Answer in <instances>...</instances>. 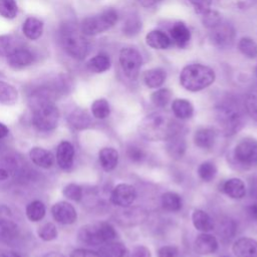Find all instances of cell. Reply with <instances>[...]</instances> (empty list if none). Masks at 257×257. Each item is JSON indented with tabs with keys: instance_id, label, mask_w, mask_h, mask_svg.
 I'll list each match as a JSON object with an SVG mask.
<instances>
[{
	"instance_id": "cell-1",
	"label": "cell",
	"mask_w": 257,
	"mask_h": 257,
	"mask_svg": "<svg viewBox=\"0 0 257 257\" xmlns=\"http://www.w3.org/2000/svg\"><path fill=\"white\" fill-rule=\"evenodd\" d=\"M139 133L143 138L152 142L168 141L180 133V124L170 113L155 111L141 121Z\"/></svg>"
},
{
	"instance_id": "cell-2",
	"label": "cell",
	"mask_w": 257,
	"mask_h": 257,
	"mask_svg": "<svg viewBox=\"0 0 257 257\" xmlns=\"http://www.w3.org/2000/svg\"><path fill=\"white\" fill-rule=\"evenodd\" d=\"M214 80V70L207 65L199 63L185 66L180 74V82L182 86L190 91L202 90L211 85Z\"/></svg>"
},
{
	"instance_id": "cell-3",
	"label": "cell",
	"mask_w": 257,
	"mask_h": 257,
	"mask_svg": "<svg viewBox=\"0 0 257 257\" xmlns=\"http://www.w3.org/2000/svg\"><path fill=\"white\" fill-rule=\"evenodd\" d=\"M61 45L65 52L76 60L83 59L88 51V44L83 33L73 24H64L59 32Z\"/></svg>"
},
{
	"instance_id": "cell-4",
	"label": "cell",
	"mask_w": 257,
	"mask_h": 257,
	"mask_svg": "<svg viewBox=\"0 0 257 257\" xmlns=\"http://www.w3.org/2000/svg\"><path fill=\"white\" fill-rule=\"evenodd\" d=\"M216 127L224 136L234 135L242 124V114L233 103H223L215 110Z\"/></svg>"
},
{
	"instance_id": "cell-5",
	"label": "cell",
	"mask_w": 257,
	"mask_h": 257,
	"mask_svg": "<svg viewBox=\"0 0 257 257\" xmlns=\"http://www.w3.org/2000/svg\"><path fill=\"white\" fill-rule=\"evenodd\" d=\"M78 239L81 243L96 246L113 241L116 237L114 228L106 222H98L82 226L78 231Z\"/></svg>"
},
{
	"instance_id": "cell-6",
	"label": "cell",
	"mask_w": 257,
	"mask_h": 257,
	"mask_svg": "<svg viewBox=\"0 0 257 257\" xmlns=\"http://www.w3.org/2000/svg\"><path fill=\"white\" fill-rule=\"evenodd\" d=\"M36 100L32 116L34 126L43 132L55 128L59 119V111L56 105L49 99L36 98Z\"/></svg>"
},
{
	"instance_id": "cell-7",
	"label": "cell",
	"mask_w": 257,
	"mask_h": 257,
	"mask_svg": "<svg viewBox=\"0 0 257 257\" xmlns=\"http://www.w3.org/2000/svg\"><path fill=\"white\" fill-rule=\"evenodd\" d=\"M117 21L114 9H106L99 14L86 17L80 24V31L84 35L93 36L111 28Z\"/></svg>"
},
{
	"instance_id": "cell-8",
	"label": "cell",
	"mask_w": 257,
	"mask_h": 257,
	"mask_svg": "<svg viewBox=\"0 0 257 257\" xmlns=\"http://www.w3.org/2000/svg\"><path fill=\"white\" fill-rule=\"evenodd\" d=\"M143 58L141 53L133 47H124L119 52V64L123 73L132 80H135L142 67Z\"/></svg>"
},
{
	"instance_id": "cell-9",
	"label": "cell",
	"mask_w": 257,
	"mask_h": 257,
	"mask_svg": "<svg viewBox=\"0 0 257 257\" xmlns=\"http://www.w3.org/2000/svg\"><path fill=\"white\" fill-rule=\"evenodd\" d=\"M209 29V38L214 46L223 49L228 48L233 44L235 38V30L231 24L220 20L217 24Z\"/></svg>"
},
{
	"instance_id": "cell-10",
	"label": "cell",
	"mask_w": 257,
	"mask_h": 257,
	"mask_svg": "<svg viewBox=\"0 0 257 257\" xmlns=\"http://www.w3.org/2000/svg\"><path fill=\"white\" fill-rule=\"evenodd\" d=\"M235 160L244 166L257 164V141L254 139H244L240 141L234 149Z\"/></svg>"
},
{
	"instance_id": "cell-11",
	"label": "cell",
	"mask_w": 257,
	"mask_h": 257,
	"mask_svg": "<svg viewBox=\"0 0 257 257\" xmlns=\"http://www.w3.org/2000/svg\"><path fill=\"white\" fill-rule=\"evenodd\" d=\"M51 213L54 220L63 225L72 224L76 221L77 218L74 207L66 201H60L55 203L51 208Z\"/></svg>"
},
{
	"instance_id": "cell-12",
	"label": "cell",
	"mask_w": 257,
	"mask_h": 257,
	"mask_svg": "<svg viewBox=\"0 0 257 257\" xmlns=\"http://www.w3.org/2000/svg\"><path fill=\"white\" fill-rule=\"evenodd\" d=\"M137 196L136 189L127 184H119L111 192V202L119 207H128L135 201Z\"/></svg>"
},
{
	"instance_id": "cell-13",
	"label": "cell",
	"mask_w": 257,
	"mask_h": 257,
	"mask_svg": "<svg viewBox=\"0 0 257 257\" xmlns=\"http://www.w3.org/2000/svg\"><path fill=\"white\" fill-rule=\"evenodd\" d=\"M7 61L12 68L20 69L33 62V55L28 49L17 47L7 55Z\"/></svg>"
},
{
	"instance_id": "cell-14",
	"label": "cell",
	"mask_w": 257,
	"mask_h": 257,
	"mask_svg": "<svg viewBox=\"0 0 257 257\" xmlns=\"http://www.w3.org/2000/svg\"><path fill=\"white\" fill-rule=\"evenodd\" d=\"M17 231V225L13 222L12 216L6 207L0 209V239L9 240Z\"/></svg>"
},
{
	"instance_id": "cell-15",
	"label": "cell",
	"mask_w": 257,
	"mask_h": 257,
	"mask_svg": "<svg viewBox=\"0 0 257 257\" xmlns=\"http://www.w3.org/2000/svg\"><path fill=\"white\" fill-rule=\"evenodd\" d=\"M74 159V148L69 142L63 141L57 147L56 161L58 166L63 170L71 168Z\"/></svg>"
},
{
	"instance_id": "cell-16",
	"label": "cell",
	"mask_w": 257,
	"mask_h": 257,
	"mask_svg": "<svg viewBox=\"0 0 257 257\" xmlns=\"http://www.w3.org/2000/svg\"><path fill=\"white\" fill-rule=\"evenodd\" d=\"M237 257H257V241L252 238H240L233 245Z\"/></svg>"
},
{
	"instance_id": "cell-17",
	"label": "cell",
	"mask_w": 257,
	"mask_h": 257,
	"mask_svg": "<svg viewBox=\"0 0 257 257\" xmlns=\"http://www.w3.org/2000/svg\"><path fill=\"white\" fill-rule=\"evenodd\" d=\"M29 157L36 166L43 169H49L54 164V156L52 153L42 148L35 147L31 149L29 152Z\"/></svg>"
},
{
	"instance_id": "cell-18",
	"label": "cell",
	"mask_w": 257,
	"mask_h": 257,
	"mask_svg": "<svg viewBox=\"0 0 257 257\" xmlns=\"http://www.w3.org/2000/svg\"><path fill=\"white\" fill-rule=\"evenodd\" d=\"M218 248V242L216 238L210 234L203 233L195 240V250L202 255H208L214 253Z\"/></svg>"
},
{
	"instance_id": "cell-19",
	"label": "cell",
	"mask_w": 257,
	"mask_h": 257,
	"mask_svg": "<svg viewBox=\"0 0 257 257\" xmlns=\"http://www.w3.org/2000/svg\"><path fill=\"white\" fill-rule=\"evenodd\" d=\"M147 44L154 49H167L171 46V38L162 30H152L146 35Z\"/></svg>"
},
{
	"instance_id": "cell-20",
	"label": "cell",
	"mask_w": 257,
	"mask_h": 257,
	"mask_svg": "<svg viewBox=\"0 0 257 257\" xmlns=\"http://www.w3.org/2000/svg\"><path fill=\"white\" fill-rule=\"evenodd\" d=\"M170 35L171 40L179 47H185L191 39L190 30L183 22L175 23L170 29Z\"/></svg>"
},
{
	"instance_id": "cell-21",
	"label": "cell",
	"mask_w": 257,
	"mask_h": 257,
	"mask_svg": "<svg viewBox=\"0 0 257 257\" xmlns=\"http://www.w3.org/2000/svg\"><path fill=\"white\" fill-rule=\"evenodd\" d=\"M222 191L232 199H242L246 194L245 184L237 178L227 180L222 185Z\"/></svg>"
},
{
	"instance_id": "cell-22",
	"label": "cell",
	"mask_w": 257,
	"mask_h": 257,
	"mask_svg": "<svg viewBox=\"0 0 257 257\" xmlns=\"http://www.w3.org/2000/svg\"><path fill=\"white\" fill-rule=\"evenodd\" d=\"M22 31L28 39H38L43 32V23L35 17H28L23 23Z\"/></svg>"
},
{
	"instance_id": "cell-23",
	"label": "cell",
	"mask_w": 257,
	"mask_h": 257,
	"mask_svg": "<svg viewBox=\"0 0 257 257\" xmlns=\"http://www.w3.org/2000/svg\"><path fill=\"white\" fill-rule=\"evenodd\" d=\"M99 163L104 171L113 170L118 162V153L113 148H103L98 154Z\"/></svg>"
},
{
	"instance_id": "cell-24",
	"label": "cell",
	"mask_w": 257,
	"mask_h": 257,
	"mask_svg": "<svg viewBox=\"0 0 257 257\" xmlns=\"http://www.w3.org/2000/svg\"><path fill=\"white\" fill-rule=\"evenodd\" d=\"M98 254L100 257H126L127 255L124 245L114 241L103 243L99 248Z\"/></svg>"
},
{
	"instance_id": "cell-25",
	"label": "cell",
	"mask_w": 257,
	"mask_h": 257,
	"mask_svg": "<svg viewBox=\"0 0 257 257\" xmlns=\"http://www.w3.org/2000/svg\"><path fill=\"white\" fill-rule=\"evenodd\" d=\"M143 79L148 87L158 88L164 83L166 79V71L162 68L149 69L144 73Z\"/></svg>"
},
{
	"instance_id": "cell-26",
	"label": "cell",
	"mask_w": 257,
	"mask_h": 257,
	"mask_svg": "<svg viewBox=\"0 0 257 257\" xmlns=\"http://www.w3.org/2000/svg\"><path fill=\"white\" fill-rule=\"evenodd\" d=\"M192 220L195 228L203 233H207L214 228V223L211 217L202 210H195L192 215Z\"/></svg>"
},
{
	"instance_id": "cell-27",
	"label": "cell",
	"mask_w": 257,
	"mask_h": 257,
	"mask_svg": "<svg viewBox=\"0 0 257 257\" xmlns=\"http://www.w3.org/2000/svg\"><path fill=\"white\" fill-rule=\"evenodd\" d=\"M194 142L201 149H210L215 143V132L211 128H200L195 133Z\"/></svg>"
},
{
	"instance_id": "cell-28",
	"label": "cell",
	"mask_w": 257,
	"mask_h": 257,
	"mask_svg": "<svg viewBox=\"0 0 257 257\" xmlns=\"http://www.w3.org/2000/svg\"><path fill=\"white\" fill-rule=\"evenodd\" d=\"M110 67V59L108 55L99 53L91 57L87 62V68L95 73H101L106 71Z\"/></svg>"
},
{
	"instance_id": "cell-29",
	"label": "cell",
	"mask_w": 257,
	"mask_h": 257,
	"mask_svg": "<svg viewBox=\"0 0 257 257\" xmlns=\"http://www.w3.org/2000/svg\"><path fill=\"white\" fill-rule=\"evenodd\" d=\"M172 110L173 113L175 114V116H177L178 118H188L191 117L194 111L193 105L192 103L187 100V99H183V98H178L175 99L172 103Z\"/></svg>"
},
{
	"instance_id": "cell-30",
	"label": "cell",
	"mask_w": 257,
	"mask_h": 257,
	"mask_svg": "<svg viewBox=\"0 0 257 257\" xmlns=\"http://www.w3.org/2000/svg\"><path fill=\"white\" fill-rule=\"evenodd\" d=\"M18 99L17 89L4 81H0V103L5 105H12Z\"/></svg>"
},
{
	"instance_id": "cell-31",
	"label": "cell",
	"mask_w": 257,
	"mask_h": 257,
	"mask_svg": "<svg viewBox=\"0 0 257 257\" xmlns=\"http://www.w3.org/2000/svg\"><path fill=\"white\" fill-rule=\"evenodd\" d=\"M68 121L71 126L77 128V130H82L89 125L90 117L85 110L77 108L70 112V114L68 116Z\"/></svg>"
},
{
	"instance_id": "cell-32",
	"label": "cell",
	"mask_w": 257,
	"mask_h": 257,
	"mask_svg": "<svg viewBox=\"0 0 257 257\" xmlns=\"http://www.w3.org/2000/svg\"><path fill=\"white\" fill-rule=\"evenodd\" d=\"M168 141V152L170 156L175 159L182 158L186 150V142L184 138L180 137L179 134H177Z\"/></svg>"
},
{
	"instance_id": "cell-33",
	"label": "cell",
	"mask_w": 257,
	"mask_h": 257,
	"mask_svg": "<svg viewBox=\"0 0 257 257\" xmlns=\"http://www.w3.org/2000/svg\"><path fill=\"white\" fill-rule=\"evenodd\" d=\"M162 206L169 212H176L182 208V198L174 192H167L162 196Z\"/></svg>"
},
{
	"instance_id": "cell-34",
	"label": "cell",
	"mask_w": 257,
	"mask_h": 257,
	"mask_svg": "<svg viewBox=\"0 0 257 257\" xmlns=\"http://www.w3.org/2000/svg\"><path fill=\"white\" fill-rule=\"evenodd\" d=\"M45 215V206L41 201L35 200L29 203L26 207V216L32 222H38Z\"/></svg>"
},
{
	"instance_id": "cell-35",
	"label": "cell",
	"mask_w": 257,
	"mask_h": 257,
	"mask_svg": "<svg viewBox=\"0 0 257 257\" xmlns=\"http://www.w3.org/2000/svg\"><path fill=\"white\" fill-rule=\"evenodd\" d=\"M238 48L240 52L248 58H255L257 56V44L249 37L241 38L238 42Z\"/></svg>"
},
{
	"instance_id": "cell-36",
	"label": "cell",
	"mask_w": 257,
	"mask_h": 257,
	"mask_svg": "<svg viewBox=\"0 0 257 257\" xmlns=\"http://www.w3.org/2000/svg\"><path fill=\"white\" fill-rule=\"evenodd\" d=\"M122 216L125 218L124 223L126 225H136L146 219L147 213L141 208H133L122 212Z\"/></svg>"
},
{
	"instance_id": "cell-37",
	"label": "cell",
	"mask_w": 257,
	"mask_h": 257,
	"mask_svg": "<svg viewBox=\"0 0 257 257\" xmlns=\"http://www.w3.org/2000/svg\"><path fill=\"white\" fill-rule=\"evenodd\" d=\"M91 112L96 118H99V119L107 117L110 112V108L107 100L104 98H99L94 100L91 104Z\"/></svg>"
},
{
	"instance_id": "cell-38",
	"label": "cell",
	"mask_w": 257,
	"mask_h": 257,
	"mask_svg": "<svg viewBox=\"0 0 257 257\" xmlns=\"http://www.w3.org/2000/svg\"><path fill=\"white\" fill-rule=\"evenodd\" d=\"M172 97V91L168 88H160L152 93L151 100L158 107H164Z\"/></svg>"
},
{
	"instance_id": "cell-39",
	"label": "cell",
	"mask_w": 257,
	"mask_h": 257,
	"mask_svg": "<svg viewBox=\"0 0 257 257\" xmlns=\"http://www.w3.org/2000/svg\"><path fill=\"white\" fill-rule=\"evenodd\" d=\"M256 0H218L220 6L226 9L244 10L252 7Z\"/></svg>"
},
{
	"instance_id": "cell-40",
	"label": "cell",
	"mask_w": 257,
	"mask_h": 257,
	"mask_svg": "<svg viewBox=\"0 0 257 257\" xmlns=\"http://www.w3.org/2000/svg\"><path fill=\"white\" fill-rule=\"evenodd\" d=\"M216 173H217L216 166L211 162H204L198 168L199 177L205 182L212 181L215 178Z\"/></svg>"
},
{
	"instance_id": "cell-41",
	"label": "cell",
	"mask_w": 257,
	"mask_h": 257,
	"mask_svg": "<svg viewBox=\"0 0 257 257\" xmlns=\"http://www.w3.org/2000/svg\"><path fill=\"white\" fill-rule=\"evenodd\" d=\"M17 14V4L15 0H0V15L4 18L13 19Z\"/></svg>"
},
{
	"instance_id": "cell-42",
	"label": "cell",
	"mask_w": 257,
	"mask_h": 257,
	"mask_svg": "<svg viewBox=\"0 0 257 257\" xmlns=\"http://www.w3.org/2000/svg\"><path fill=\"white\" fill-rule=\"evenodd\" d=\"M246 109L249 115L257 121V84L250 90L247 95Z\"/></svg>"
},
{
	"instance_id": "cell-43",
	"label": "cell",
	"mask_w": 257,
	"mask_h": 257,
	"mask_svg": "<svg viewBox=\"0 0 257 257\" xmlns=\"http://www.w3.org/2000/svg\"><path fill=\"white\" fill-rule=\"evenodd\" d=\"M38 236L43 241H51L57 237V230L53 223H45L38 229Z\"/></svg>"
},
{
	"instance_id": "cell-44",
	"label": "cell",
	"mask_w": 257,
	"mask_h": 257,
	"mask_svg": "<svg viewBox=\"0 0 257 257\" xmlns=\"http://www.w3.org/2000/svg\"><path fill=\"white\" fill-rule=\"evenodd\" d=\"M15 48V39L11 35H0V56H7Z\"/></svg>"
},
{
	"instance_id": "cell-45",
	"label": "cell",
	"mask_w": 257,
	"mask_h": 257,
	"mask_svg": "<svg viewBox=\"0 0 257 257\" xmlns=\"http://www.w3.org/2000/svg\"><path fill=\"white\" fill-rule=\"evenodd\" d=\"M63 194L67 199H70L72 201H80L82 197V191L81 188L76 184H68L63 188Z\"/></svg>"
},
{
	"instance_id": "cell-46",
	"label": "cell",
	"mask_w": 257,
	"mask_h": 257,
	"mask_svg": "<svg viewBox=\"0 0 257 257\" xmlns=\"http://www.w3.org/2000/svg\"><path fill=\"white\" fill-rule=\"evenodd\" d=\"M203 17V23L206 27L211 28L212 26H214L215 24H217L221 18H220V14L215 11V10H208L207 12H205L204 14H202Z\"/></svg>"
},
{
	"instance_id": "cell-47",
	"label": "cell",
	"mask_w": 257,
	"mask_h": 257,
	"mask_svg": "<svg viewBox=\"0 0 257 257\" xmlns=\"http://www.w3.org/2000/svg\"><path fill=\"white\" fill-rule=\"evenodd\" d=\"M198 14H204L211 8L212 0H188Z\"/></svg>"
},
{
	"instance_id": "cell-48",
	"label": "cell",
	"mask_w": 257,
	"mask_h": 257,
	"mask_svg": "<svg viewBox=\"0 0 257 257\" xmlns=\"http://www.w3.org/2000/svg\"><path fill=\"white\" fill-rule=\"evenodd\" d=\"M235 224L231 220H226L221 226L219 234L223 236V238H231L235 233Z\"/></svg>"
},
{
	"instance_id": "cell-49",
	"label": "cell",
	"mask_w": 257,
	"mask_h": 257,
	"mask_svg": "<svg viewBox=\"0 0 257 257\" xmlns=\"http://www.w3.org/2000/svg\"><path fill=\"white\" fill-rule=\"evenodd\" d=\"M145 152L138 147H130L127 150V157L132 162L140 163L145 159Z\"/></svg>"
},
{
	"instance_id": "cell-50",
	"label": "cell",
	"mask_w": 257,
	"mask_h": 257,
	"mask_svg": "<svg viewBox=\"0 0 257 257\" xmlns=\"http://www.w3.org/2000/svg\"><path fill=\"white\" fill-rule=\"evenodd\" d=\"M178 249L175 246H164L158 251V257H178Z\"/></svg>"
},
{
	"instance_id": "cell-51",
	"label": "cell",
	"mask_w": 257,
	"mask_h": 257,
	"mask_svg": "<svg viewBox=\"0 0 257 257\" xmlns=\"http://www.w3.org/2000/svg\"><path fill=\"white\" fill-rule=\"evenodd\" d=\"M141 27H142V24H141L140 21H136V20L132 19V20H130V21L126 22L123 31H124L125 34L133 35V34L138 33V31L140 30Z\"/></svg>"
},
{
	"instance_id": "cell-52",
	"label": "cell",
	"mask_w": 257,
	"mask_h": 257,
	"mask_svg": "<svg viewBox=\"0 0 257 257\" xmlns=\"http://www.w3.org/2000/svg\"><path fill=\"white\" fill-rule=\"evenodd\" d=\"M131 257H151V252L147 247L139 245L133 249Z\"/></svg>"
},
{
	"instance_id": "cell-53",
	"label": "cell",
	"mask_w": 257,
	"mask_h": 257,
	"mask_svg": "<svg viewBox=\"0 0 257 257\" xmlns=\"http://www.w3.org/2000/svg\"><path fill=\"white\" fill-rule=\"evenodd\" d=\"M70 257H100V255L91 250L76 249L71 253Z\"/></svg>"
},
{
	"instance_id": "cell-54",
	"label": "cell",
	"mask_w": 257,
	"mask_h": 257,
	"mask_svg": "<svg viewBox=\"0 0 257 257\" xmlns=\"http://www.w3.org/2000/svg\"><path fill=\"white\" fill-rule=\"evenodd\" d=\"M247 212H248L249 216H250L252 219H257V203L251 204V205L247 208Z\"/></svg>"
},
{
	"instance_id": "cell-55",
	"label": "cell",
	"mask_w": 257,
	"mask_h": 257,
	"mask_svg": "<svg viewBox=\"0 0 257 257\" xmlns=\"http://www.w3.org/2000/svg\"><path fill=\"white\" fill-rule=\"evenodd\" d=\"M162 0H139L140 4L143 6V7H152L154 5H156L157 3L161 2Z\"/></svg>"
},
{
	"instance_id": "cell-56",
	"label": "cell",
	"mask_w": 257,
	"mask_h": 257,
	"mask_svg": "<svg viewBox=\"0 0 257 257\" xmlns=\"http://www.w3.org/2000/svg\"><path fill=\"white\" fill-rule=\"evenodd\" d=\"M8 127L4 123L0 122V139L5 138L8 135Z\"/></svg>"
},
{
	"instance_id": "cell-57",
	"label": "cell",
	"mask_w": 257,
	"mask_h": 257,
	"mask_svg": "<svg viewBox=\"0 0 257 257\" xmlns=\"http://www.w3.org/2000/svg\"><path fill=\"white\" fill-rule=\"evenodd\" d=\"M1 257H21V256L13 251H5L1 253Z\"/></svg>"
},
{
	"instance_id": "cell-58",
	"label": "cell",
	"mask_w": 257,
	"mask_h": 257,
	"mask_svg": "<svg viewBox=\"0 0 257 257\" xmlns=\"http://www.w3.org/2000/svg\"><path fill=\"white\" fill-rule=\"evenodd\" d=\"M8 172L5 170V169H3V168H0V180L2 181V180H6L7 178H8Z\"/></svg>"
},
{
	"instance_id": "cell-59",
	"label": "cell",
	"mask_w": 257,
	"mask_h": 257,
	"mask_svg": "<svg viewBox=\"0 0 257 257\" xmlns=\"http://www.w3.org/2000/svg\"><path fill=\"white\" fill-rule=\"evenodd\" d=\"M44 257H64L62 254L60 253H56V252H51V253H48L46 254Z\"/></svg>"
},
{
	"instance_id": "cell-60",
	"label": "cell",
	"mask_w": 257,
	"mask_h": 257,
	"mask_svg": "<svg viewBox=\"0 0 257 257\" xmlns=\"http://www.w3.org/2000/svg\"><path fill=\"white\" fill-rule=\"evenodd\" d=\"M256 75H257V66H256Z\"/></svg>"
},
{
	"instance_id": "cell-61",
	"label": "cell",
	"mask_w": 257,
	"mask_h": 257,
	"mask_svg": "<svg viewBox=\"0 0 257 257\" xmlns=\"http://www.w3.org/2000/svg\"><path fill=\"white\" fill-rule=\"evenodd\" d=\"M224 257H226V256H224Z\"/></svg>"
}]
</instances>
